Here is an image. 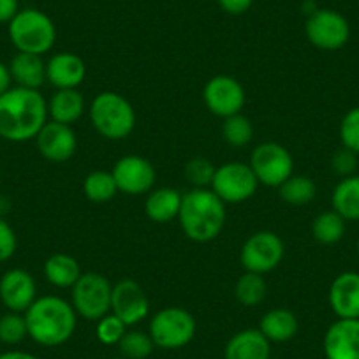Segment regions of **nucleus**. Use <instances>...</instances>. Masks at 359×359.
Listing matches in <instances>:
<instances>
[{
	"mask_svg": "<svg viewBox=\"0 0 359 359\" xmlns=\"http://www.w3.org/2000/svg\"><path fill=\"white\" fill-rule=\"evenodd\" d=\"M36 299L37 285L29 271L13 268L0 277V302L8 312L25 313Z\"/></svg>",
	"mask_w": 359,
	"mask_h": 359,
	"instance_id": "obj_15",
	"label": "nucleus"
},
{
	"mask_svg": "<svg viewBox=\"0 0 359 359\" xmlns=\"http://www.w3.org/2000/svg\"><path fill=\"white\" fill-rule=\"evenodd\" d=\"M29 337L25 316L18 312H8L0 317V341L6 345H18Z\"/></svg>",
	"mask_w": 359,
	"mask_h": 359,
	"instance_id": "obj_33",
	"label": "nucleus"
},
{
	"mask_svg": "<svg viewBox=\"0 0 359 359\" xmlns=\"http://www.w3.org/2000/svg\"><path fill=\"white\" fill-rule=\"evenodd\" d=\"M155 344L150 334L143 331H126L122 340L118 341V348L122 358L126 359H147L154 351Z\"/></svg>",
	"mask_w": 359,
	"mask_h": 359,
	"instance_id": "obj_32",
	"label": "nucleus"
},
{
	"mask_svg": "<svg viewBox=\"0 0 359 359\" xmlns=\"http://www.w3.org/2000/svg\"><path fill=\"white\" fill-rule=\"evenodd\" d=\"M90 123L109 141H122L136 129V111L123 95L116 92H101L90 102Z\"/></svg>",
	"mask_w": 359,
	"mask_h": 359,
	"instance_id": "obj_4",
	"label": "nucleus"
},
{
	"mask_svg": "<svg viewBox=\"0 0 359 359\" xmlns=\"http://www.w3.org/2000/svg\"><path fill=\"white\" fill-rule=\"evenodd\" d=\"M85 113V99L78 88L57 90L48 101V118L72 126Z\"/></svg>",
	"mask_w": 359,
	"mask_h": 359,
	"instance_id": "obj_23",
	"label": "nucleus"
},
{
	"mask_svg": "<svg viewBox=\"0 0 359 359\" xmlns=\"http://www.w3.org/2000/svg\"><path fill=\"white\" fill-rule=\"evenodd\" d=\"M111 175L115 178L118 192L127 196L148 194L157 180L154 164L141 155H123L115 162Z\"/></svg>",
	"mask_w": 359,
	"mask_h": 359,
	"instance_id": "obj_13",
	"label": "nucleus"
},
{
	"mask_svg": "<svg viewBox=\"0 0 359 359\" xmlns=\"http://www.w3.org/2000/svg\"><path fill=\"white\" fill-rule=\"evenodd\" d=\"M203 101L210 113L219 118H227L243 109L245 88L233 76L217 74L206 81L203 88Z\"/></svg>",
	"mask_w": 359,
	"mask_h": 359,
	"instance_id": "obj_12",
	"label": "nucleus"
},
{
	"mask_svg": "<svg viewBox=\"0 0 359 359\" xmlns=\"http://www.w3.org/2000/svg\"><path fill=\"white\" fill-rule=\"evenodd\" d=\"M20 11V0H0V23H9Z\"/></svg>",
	"mask_w": 359,
	"mask_h": 359,
	"instance_id": "obj_40",
	"label": "nucleus"
},
{
	"mask_svg": "<svg viewBox=\"0 0 359 359\" xmlns=\"http://www.w3.org/2000/svg\"><path fill=\"white\" fill-rule=\"evenodd\" d=\"M39 154L50 162H65L78 150V137L71 126L48 120L36 136Z\"/></svg>",
	"mask_w": 359,
	"mask_h": 359,
	"instance_id": "obj_16",
	"label": "nucleus"
},
{
	"mask_svg": "<svg viewBox=\"0 0 359 359\" xmlns=\"http://www.w3.org/2000/svg\"><path fill=\"white\" fill-rule=\"evenodd\" d=\"M18 248V238L15 229L6 219L0 217V262H6L16 254Z\"/></svg>",
	"mask_w": 359,
	"mask_h": 359,
	"instance_id": "obj_38",
	"label": "nucleus"
},
{
	"mask_svg": "<svg viewBox=\"0 0 359 359\" xmlns=\"http://www.w3.org/2000/svg\"><path fill=\"white\" fill-rule=\"evenodd\" d=\"M13 83L16 86L30 90H39L46 81V62L41 55L16 53L9 64Z\"/></svg>",
	"mask_w": 359,
	"mask_h": 359,
	"instance_id": "obj_21",
	"label": "nucleus"
},
{
	"mask_svg": "<svg viewBox=\"0 0 359 359\" xmlns=\"http://www.w3.org/2000/svg\"><path fill=\"white\" fill-rule=\"evenodd\" d=\"M226 203L212 189H191L182 196L178 220L185 236L196 243H208L226 226Z\"/></svg>",
	"mask_w": 359,
	"mask_h": 359,
	"instance_id": "obj_3",
	"label": "nucleus"
},
{
	"mask_svg": "<svg viewBox=\"0 0 359 359\" xmlns=\"http://www.w3.org/2000/svg\"><path fill=\"white\" fill-rule=\"evenodd\" d=\"M222 137L226 140L227 144L234 148H243L254 137V126L250 120L245 115L238 113V115L227 116L224 118L222 123Z\"/></svg>",
	"mask_w": 359,
	"mask_h": 359,
	"instance_id": "obj_31",
	"label": "nucleus"
},
{
	"mask_svg": "<svg viewBox=\"0 0 359 359\" xmlns=\"http://www.w3.org/2000/svg\"><path fill=\"white\" fill-rule=\"evenodd\" d=\"M327 302L338 319H359V273L344 271L333 278Z\"/></svg>",
	"mask_w": 359,
	"mask_h": 359,
	"instance_id": "obj_18",
	"label": "nucleus"
},
{
	"mask_svg": "<svg viewBox=\"0 0 359 359\" xmlns=\"http://www.w3.org/2000/svg\"><path fill=\"white\" fill-rule=\"evenodd\" d=\"M271 341L259 330H243L229 338L226 359H269Z\"/></svg>",
	"mask_w": 359,
	"mask_h": 359,
	"instance_id": "obj_20",
	"label": "nucleus"
},
{
	"mask_svg": "<svg viewBox=\"0 0 359 359\" xmlns=\"http://www.w3.org/2000/svg\"><path fill=\"white\" fill-rule=\"evenodd\" d=\"M9 39L20 53L41 55L51 50L57 41V27L53 20L39 9H20L8 23Z\"/></svg>",
	"mask_w": 359,
	"mask_h": 359,
	"instance_id": "obj_5",
	"label": "nucleus"
},
{
	"mask_svg": "<svg viewBox=\"0 0 359 359\" xmlns=\"http://www.w3.org/2000/svg\"><path fill=\"white\" fill-rule=\"evenodd\" d=\"M285 254L282 238L273 231H257L241 245L240 261L245 271L266 275L278 268Z\"/></svg>",
	"mask_w": 359,
	"mask_h": 359,
	"instance_id": "obj_9",
	"label": "nucleus"
},
{
	"mask_svg": "<svg viewBox=\"0 0 359 359\" xmlns=\"http://www.w3.org/2000/svg\"><path fill=\"white\" fill-rule=\"evenodd\" d=\"M266 294H268V285H266L264 275L245 271L234 285V296H236L238 303H241L243 306L261 305Z\"/></svg>",
	"mask_w": 359,
	"mask_h": 359,
	"instance_id": "obj_30",
	"label": "nucleus"
},
{
	"mask_svg": "<svg viewBox=\"0 0 359 359\" xmlns=\"http://www.w3.org/2000/svg\"><path fill=\"white\" fill-rule=\"evenodd\" d=\"M0 359H39V358H36V355L30 354V352L8 351V352H2V354H0Z\"/></svg>",
	"mask_w": 359,
	"mask_h": 359,
	"instance_id": "obj_42",
	"label": "nucleus"
},
{
	"mask_svg": "<svg viewBox=\"0 0 359 359\" xmlns=\"http://www.w3.org/2000/svg\"><path fill=\"white\" fill-rule=\"evenodd\" d=\"M83 192L85 198L92 203H108L118 192L116 182L113 178L111 171H92L86 175L85 182H83Z\"/></svg>",
	"mask_w": 359,
	"mask_h": 359,
	"instance_id": "obj_29",
	"label": "nucleus"
},
{
	"mask_svg": "<svg viewBox=\"0 0 359 359\" xmlns=\"http://www.w3.org/2000/svg\"><path fill=\"white\" fill-rule=\"evenodd\" d=\"M282 201L291 206H303L313 201L317 194V187L313 180L305 175H292L278 187Z\"/></svg>",
	"mask_w": 359,
	"mask_h": 359,
	"instance_id": "obj_28",
	"label": "nucleus"
},
{
	"mask_svg": "<svg viewBox=\"0 0 359 359\" xmlns=\"http://www.w3.org/2000/svg\"><path fill=\"white\" fill-rule=\"evenodd\" d=\"M305 36L312 46L324 51H337L351 39V25L334 9H316L305 23Z\"/></svg>",
	"mask_w": 359,
	"mask_h": 359,
	"instance_id": "obj_11",
	"label": "nucleus"
},
{
	"mask_svg": "<svg viewBox=\"0 0 359 359\" xmlns=\"http://www.w3.org/2000/svg\"><path fill=\"white\" fill-rule=\"evenodd\" d=\"M182 196L172 187L151 189L144 201V213L155 224H168L178 219Z\"/></svg>",
	"mask_w": 359,
	"mask_h": 359,
	"instance_id": "obj_22",
	"label": "nucleus"
},
{
	"mask_svg": "<svg viewBox=\"0 0 359 359\" xmlns=\"http://www.w3.org/2000/svg\"><path fill=\"white\" fill-rule=\"evenodd\" d=\"M29 337L43 347H58L71 340L78 324V313L60 296H41L25 313Z\"/></svg>",
	"mask_w": 359,
	"mask_h": 359,
	"instance_id": "obj_2",
	"label": "nucleus"
},
{
	"mask_svg": "<svg viewBox=\"0 0 359 359\" xmlns=\"http://www.w3.org/2000/svg\"><path fill=\"white\" fill-rule=\"evenodd\" d=\"M196 330L198 324L189 310L182 306H165L151 316L148 334L155 347L175 351L191 344Z\"/></svg>",
	"mask_w": 359,
	"mask_h": 359,
	"instance_id": "obj_6",
	"label": "nucleus"
},
{
	"mask_svg": "<svg viewBox=\"0 0 359 359\" xmlns=\"http://www.w3.org/2000/svg\"><path fill=\"white\" fill-rule=\"evenodd\" d=\"M43 271L48 284L58 289H72V285L83 275L78 259L69 254H64V252H57V254L50 255L46 262H44Z\"/></svg>",
	"mask_w": 359,
	"mask_h": 359,
	"instance_id": "obj_25",
	"label": "nucleus"
},
{
	"mask_svg": "<svg viewBox=\"0 0 359 359\" xmlns=\"http://www.w3.org/2000/svg\"><path fill=\"white\" fill-rule=\"evenodd\" d=\"M111 292L113 284L104 275L86 271L72 285L71 305L78 317L97 323L111 312Z\"/></svg>",
	"mask_w": 359,
	"mask_h": 359,
	"instance_id": "obj_7",
	"label": "nucleus"
},
{
	"mask_svg": "<svg viewBox=\"0 0 359 359\" xmlns=\"http://www.w3.org/2000/svg\"><path fill=\"white\" fill-rule=\"evenodd\" d=\"M331 168L337 172L338 176L345 178V176L355 175V168H358V155L354 151L347 150V148L341 147L340 150H337L331 157Z\"/></svg>",
	"mask_w": 359,
	"mask_h": 359,
	"instance_id": "obj_37",
	"label": "nucleus"
},
{
	"mask_svg": "<svg viewBox=\"0 0 359 359\" xmlns=\"http://www.w3.org/2000/svg\"><path fill=\"white\" fill-rule=\"evenodd\" d=\"M341 147L359 155V106L348 109L340 122Z\"/></svg>",
	"mask_w": 359,
	"mask_h": 359,
	"instance_id": "obj_36",
	"label": "nucleus"
},
{
	"mask_svg": "<svg viewBox=\"0 0 359 359\" xmlns=\"http://www.w3.org/2000/svg\"><path fill=\"white\" fill-rule=\"evenodd\" d=\"M326 359H359V319H338L323 341Z\"/></svg>",
	"mask_w": 359,
	"mask_h": 359,
	"instance_id": "obj_17",
	"label": "nucleus"
},
{
	"mask_svg": "<svg viewBox=\"0 0 359 359\" xmlns=\"http://www.w3.org/2000/svg\"><path fill=\"white\" fill-rule=\"evenodd\" d=\"M347 229V220L334 210L319 213L312 222V236L320 245H334L341 241Z\"/></svg>",
	"mask_w": 359,
	"mask_h": 359,
	"instance_id": "obj_27",
	"label": "nucleus"
},
{
	"mask_svg": "<svg viewBox=\"0 0 359 359\" xmlns=\"http://www.w3.org/2000/svg\"><path fill=\"white\" fill-rule=\"evenodd\" d=\"M48 122V101L39 90L11 86L0 95V137L11 143L36 140Z\"/></svg>",
	"mask_w": 359,
	"mask_h": 359,
	"instance_id": "obj_1",
	"label": "nucleus"
},
{
	"mask_svg": "<svg viewBox=\"0 0 359 359\" xmlns=\"http://www.w3.org/2000/svg\"><path fill=\"white\" fill-rule=\"evenodd\" d=\"M215 165L208 158L196 157L185 164V178L192 189H210L213 175H215Z\"/></svg>",
	"mask_w": 359,
	"mask_h": 359,
	"instance_id": "obj_34",
	"label": "nucleus"
},
{
	"mask_svg": "<svg viewBox=\"0 0 359 359\" xmlns=\"http://www.w3.org/2000/svg\"><path fill=\"white\" fill-rule=\"evenodd\" d=\"M126 331V324L111 312L106 313L102 319H99L97 326H95V334H97L99 341L104 345H118V341L122 340Z\"/></svg>",
	"mask_w": 359,
	"mask_h": 359,
	"instance_id": "obj_35",
	"label": "nucleus"
},
{
	"mask_svg": "<svg viewBox=\"0 0 359 359\" xmlns=\"http://www.w3.org/2000/svg\"><path fill=\"white\" fill-rule=\"evenodd\" d=\"M219 8L227 15H243L254 6V0H217Z\"/></svg>",
	"mask_w": 359,
	"mask_h": 359,
	"instance_id": "obj_39",
	"label": "nucleus"
},
{
	"mask_svg": "<svg viewBox=\"0 0 359 359\" xmlns=\"http://www.w3.org/2000/svg\"><path fill=\"white\" fill-rule=\"evenodd\" d=\"M116 359H126V358H116Z\"/></svg>",
	"mask_w": 359,
	"mask_h": 359,
	"instance_id": "obj_44",
	"label": "nucleus"
},
{
	"mask_svg": "<svg viewBox=\"0 0 359 359\" xmlns=\"http://www.w3.org/2000/svg\"><path fill=\"white\" fill-rule=\"evenodd\" d=\"M248 165L254 171L259 185L278 189L294 175V158L291 151L275 141L261 143L252 150Z\"/></svg>",
	"mask_w": 359,
	"mask_h": 359,
	"instance_id": "obj_8",
	"label": "nucleus"
},
{
	"mask_svg": "<svg viewBox=\"0 0 359 359\" xmlns=\"http://www.w3.org/2000/svg\"><path fill=\"white\" fill-rule=\"evenodd\" d=\"M331 208L345 220H359V175L345 176L334 185Z\"/></svg>",
	"mask_w": 359,
	"mask_h": 359,
	"instance_id": "obj_26",
	"label": "nucleus"
},
{
	"mask_svg": "<svg viewBox=\"0 0 359 359\" xmlns=\"http://www.w3.org/2000/svg\"><path fill=\"white\" fill-rule=\"evenodd\" d=\"M86 76V65L81 57L71 51L53 55L46 62V81L57 90L78 88Z\"/></svg>",
	"mask_w": 359,
	"mask_h": 359,
	"instance_id": "obj_19",
	"label": "nucleus"
},
{
	"mask_svg": "<svg viewBox=\"0 0 359 359\" xmlns=\"http://www.w3.org/2000/svg\"><path fill=\"white\" fill-rule=\"evenodd\" d=\"M111 313H115L126 326L141 323L150 313V302L144 289L133 278H122L113 285Z\"/></svg>",
	"mask_w": 359,
	"mask_h": 359,
	"instance_id": "obj_14",
	"label": "nucleus"
},
{
	"mask_svg": "<svg viewBox=\"0 0 359 359\" xmlns=\"http://www.w3.org/2000/svg\"><path fill=\"white\" fill-rule=\"evenodd\" d=\"M299 330L298 317L287 309H271L261 317L259 331L268 338L269 341H289L296 337Z\"/></svg>",
	"mask_w": 359,
	"mask_h": 359,
	"instance_id": "obj_24",
	"label": "nucleus"
},
{
	"mask_svg": "<svg viewBox=\"0 0 359 359\" xmlns=\"http://www.w3.org/2000/svg\"><path fill=\"white\" fill-rule=\"evenodd\" d=\"M13 85L11 72H9V65H6L4 62H0V95L6 94Z\"/></svg>",
	"mask_w": 359,
	"mask_h": 359,
	"instance_id": "obj_41",
	"label": "nucleus"
},
{
	"mask_svg": "<svg viewBox=\"0 0 359 359\" xmlns=\"http://www.w3.org/2000/svg\"><path fill=\"white\" fill-rule=\"evenodd\" d=\"M355 248H358V255H359V238H358V245H355Z\"/></svg>",
	"mask_w": 359,
	"mask_h": 359,
	"instance_id": "obj_43",
	"label": "nucleus"
},
{
	"mask_svg": "<svg viewBox=\"0 0 359 359\" xmlns=\"http://www.w3.org/2000/svg\"><path fill=\"white\" fill-rule=\"evenodd\" d=\"M257 187L259 182L250 165L238 161L219 165L210 185V189L224 203H231V205L248 201L255 194Z\"/></svg>",
	"mask_w": 359,
	"mask_h": 359,
	"instance_id": "obj_10",
	"label": "nucleus"
}]
</instances>
